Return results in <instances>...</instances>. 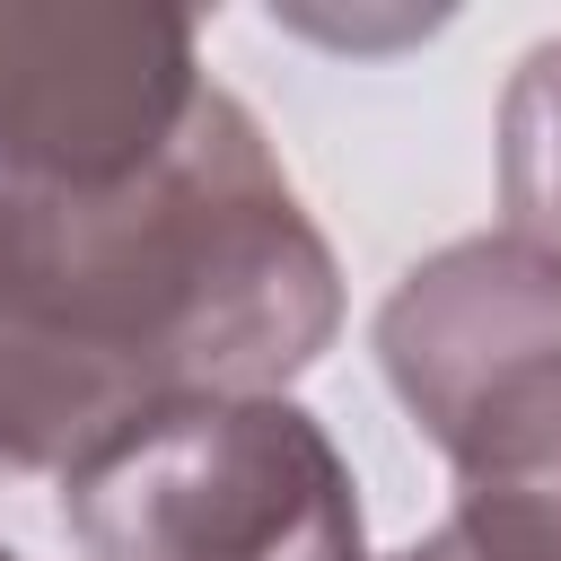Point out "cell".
<instances>
[{
	"instance_id": "obj_1",
	"label": "cell",
	"mask_w": 561,
	"mask_h": 561,
	"mask_svg": "<svg viewBox=\"0 0 561 561\" xmlns=\"http://www.w3.org/2000/svg\"><path fill=\"white\" fill-rule=\"evenodd\" d=\"M333 324V245L263 123L202 88L140 175L0 193V473H61L158 403L280 394Z\"/></svg>"
},
{
	"instance_id": "obj_2",
	"label": "cell",
	"mask_w": 561,
	"mask_h": 561,
	"mask_svg": "<svg viewBox=\"0 0 561 561\" xmlns=\"http://www.w3.org/2000/svg\"><path fill=\"white\" fill-rule=\"evenodd\" d=\"M88 561H368L359 482L289 394L158 403L61 465Z\"/></svg>"
},
{
	"instance_id": "obj_3",
	"label": "cell",
	"mask_w": 561,
	"mask_h": 561,
	"mask_svg": "<svg viewBox=\"0 0 561 561\" xmlns=\"http://www.w3.org/2000/svg\"><path fill=\"white\" fill-rule=\"evenodd\" d=\"M202 105L175 9H0V193H88L140 175Z\"/></svg>"
},
{
	"instance_id": "obj_4",
	"label": "cell",
	"mask_w": 561,
	"mask_h": 561,
	"mask_svg": "<svg viewBox=\"0 0 561 561\" xmlns=\"http://www.w3.org/2000/svg\"><path fill=\"white\" fill-rule=\"evenodd\" d=\"M430 447L456 465V535L482 561H561V333L491 368Z\"/></svg>"
},
{
	"instance_id": "obj_5",
	"label": "cell",
	"mask_w": 561,
	"mask_h": 561,
	"mask_svg": "<svg viewBox=\"0 0 561 561\" xmlns=\"http://www.w3.org/2000/svg\"><path fill=\"white\" fill-rule=\"evenodd\" d=\"M500 210L517 245L561 263V44H535L500 96Z\"/></svg>"
},
{
	"instance_id": "obj_6",
	"label": "cell",
	"mask_w": 561,
	"mask_h": 561,
	"mask_svg": "<svg viewBox=\"0 0 561 561\" xmlns=\"http://www.w3.org/2000/svg\"><path fill=\"white\" fill-rule=\"evenodd\" d=\"M394 561H482V552H473L456 526H438V535H421V543H412V552H394Z\"/></svg>"
},
{
	"instance_id": "obj_7",
	"label": "cell",
	"mask_w": 561,
	"mask_h": 561,
	"mask_svg": "<svg viewBox=\"0 0 561 561\" xmlns=\"http://www.w3.org/2000/svg\"><path fill=\"white\" fill-rule=\"evenodd\" d=\"M0 561H18V552H9V543H0Z\"/></svg>"
}]
</instances>
